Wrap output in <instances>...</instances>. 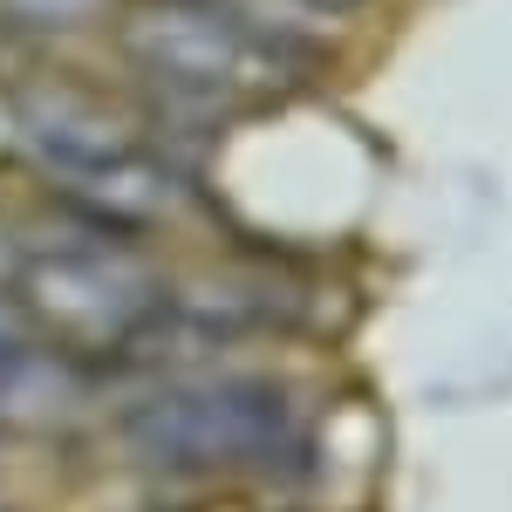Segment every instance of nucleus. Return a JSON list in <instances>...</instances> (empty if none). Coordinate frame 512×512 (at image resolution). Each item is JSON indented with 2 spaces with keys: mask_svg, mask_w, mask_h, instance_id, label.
<instances>
[{
  "mask_svg": "<svg viewBox=\"0 0 512 512\" xmlns=\"http://www.w3.org/2000/svg\"><path fill=\"white\" fill-rule=\"evenodd\" d=\"M14 335H21V328H14V321H7V315H0V342H14Z\"/></svg>",
  "mask_w": 512,
  "mask_h": 512,
  "instance_id": "nucleus-7",
  "label": "nucleus"
},
{
  "mask_svg": "<svg viewBox=\"0 0 512 512\" xmlns=\"http://www.w3.org/2000/svg\"><path fill=\"white\" fill-rule=\"evenodd\" d=\"M7 274H14V239H7V226H0V287H7Z\"/></svg>",
  "mask_w": 512,
  "mask_h": 512,
  "instance_id": "nucleus-6",
  "label": "nucleus"
},
{
  "mask_svg": "<svg viewBox=\"0 0 512 512\" xmlns=\"http://www.w3.org/2000/svg\"><path fill=\"white\" fill-rule=\"evenodd\" d=\"M14 267L41 315L69 321L82 335H137V321H151L158 308V287L144 280V267L96 233L28 246V253H14Z\"/></svg>",
  "mask_w": 512,
  "mask_h": 512,
  "instance_id": "nucleus-2",
  "label": "nucleus"
},
{
  "mask_svg": "<svg viewBox=\"0 0 512 512\" xmlns=\"http://www.w3.org/2000/svg\"><path fill=\"white\" fill-rule=\"evenodd\" d=\"M82 403V362L55 349L0 342V424H62Z\"/></svg>",
  "mask_w": 512,
  "mask_h": 512,
  "instance_id": "nucleus-5",
  "label": "nucleus"
},
{
  "mask_svg": "<svg viewBox=\"0 0 512 512\" xmlns=\"http://www.w3.org/2000/svg\"><path fill=\"white\" fill-rule=\"evenodd\" d=\"M21 137H28L48 164H62L69 178L144 151L137 117H130L123 103H110L103 89H89V82H35V89L21 96Z\"/></svg>",
  "mask_w": 512,
  "mask_h": 512,
  "instance_id": "nucleus-4",
  "label": "nucleus"
},
{
  "mask_svg": "<svg viewBox=\"0 0 512 512\" xmlns=\"http://www.w3.org/2000/svg\"><path fill=\"white\" fill-rule=\"evenodd\" d=\"M123 55L178 103H198L212 117L301 76V48L274 41L233 0H137L123 14Z\"/></svg>",
  "mask_w": 512,
  "mask_h": 512,
  "instance_id": "nucleus-1",
  "label": "nucleus"
},
{
  "mask_svg": "<svg viewBox=\"0 0 512 512\" xmlns=\"http://www.w3.org/2000/svg\"><path fill=\"white\" fill-rule=\"evenodd\" d=\"M130 437L164 465H239V458H260L280 437V403L267 390L171 396L151 417H137Z\"/></svg>",
  "mask_w": 512,
  "mask_h": 512,
  "instance_id": "nucleus-3",
  "label": "nucleus"
}]
</instances>
